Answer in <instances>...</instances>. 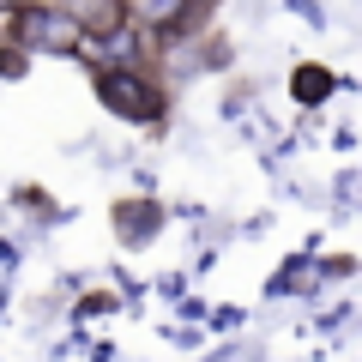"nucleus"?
Instances as JSON below:
<instances>
[{
	"mask_svg": "<svg viewBox=\"0 0 362 362\" xmlns=\"http://www.w3.org/2000/svg\"><path fill=\"white\" fill-rule=\"evenodd\" d=\"M13 49H49V54H73L85 49V37H78V25L61 13V6H49V0H25V6H13Z\"/></svg>",
	"mask_w": 362,
	"mask_h": 362,
	"instance_id": "1",
	"label": "nucleus"
},
{
	"mask_svg": "<svg viewBox=\"0 0 362 362\" xmlns=\"http://www.w3.org/2000/svg\"><path fill=\"white\" fill-rule=\"evenodd\" d=\"M97 97H103V109L121 115V121H139V127L163 121V90L145 73H133V66H103V73H97Z\"/></svg>",
	"mask_w": 362,
	"mask_h": 362,
	"instance_id": "2",
	"label": "nucleus"
},
{
	"mask_svg": "<svg viewBox=\"0 0 362 362\" xmlns=\"http://www.w3.org/2000/svg\"><path fill=\"white\" fill-rule=\"evenodd\" d=\"M61 13L78 25V37H121L127 0H61Z\"/></svg>",
	"mask_w": 362,
	"mask_h": 362,
	"instance_id": "3",
	"label": "nucleus"
},
{
	"mask_svg": "<svg viewBox=\"0 0 362 362\" xmlns=\"http://www.w3.org/2000/svg\"><path fill=\"white\" fill-rule=\"evenodd\" d=\"M127 18L157 25V30H175V25L194 18V0H127Z\"/></svg>",
	"mask_w": 362,
	"mask_h": 362,
	"instance_id": "4",
	"label": "nucleus"
},
{
	"mask_svg": "<svg viewBox=\"0 0 362 362\" xmlns=\"http://www.w3.org/2000/svg\"><path fill=\"white\" fill-rule=\"evenodd\" d=\"M157 223H163V211H157V206H145V199H133V206H121V211H115V230L127 235V242H145V235H151Z\"/></svg>",
	"mask_w": 362,
	"mask_h": 362,
	"instance_id": "5",
	"label": "nucleus"
},
{
	"mask_svg": "<svg viewBox=\"0 0 362 362\" xmlns=\"http://www.w3.org/2000/svg\"><path fill=\"white\" fill-rule=\"evenodd\" d=\"M290 97H296V103H326V97H332V73H326V66H296Z\"/></svg>",
	"mask_w": 362,
	"mask_h": 362,
	"instance_id": "6",
	"label": "nucleus"
},
{
	"mask_svg": "<svg viewBox=\"0 0 362 362\" xmlns=\"http://www.w3.org/2000/svg\"><path fill=\"white\" fill-rule=\"evenodd\" d=\"M13 6H25V0H0V18H6V13H13Z\"/></svg>",
	"mask_w": 362,
	"mask_h": 362,
	"instance_id": "7",
	"label": "nucleus"
}]
</instances>
